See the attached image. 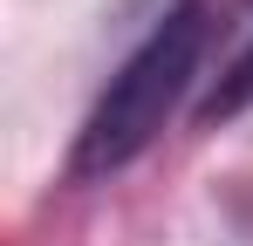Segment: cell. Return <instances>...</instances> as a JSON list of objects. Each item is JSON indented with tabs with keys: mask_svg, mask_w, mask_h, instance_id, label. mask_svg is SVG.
I'll return each mask as SVG.
<instances>
[{
	"mask_svg": "<svg viewBox=\"0 0 253 246\" xmlns=\"http://www.w3.org/2000/svg\"><path fill=\"white\" fill-rule=\"evenodd\" d=\"M212 41V14L206 0H178L165 21H151V35L117 62V76L103 82L96 110L76 130V151H69V185H89V178H110L124 171L130 158H144L158 144V130L178 117L185 89L206 62Z\"/></svg>",
	"mask_w": 253,
	"mask_h": 246,
	"instance_id": "obj_1",
	"label": "cell"
},
{
	"mask_svg": "<svg viewBox=\"0 0 253 246\" xmlns=\"http://www.w3.org/2000/svg\"><path fill=\"white\" fill-rule=\"evenodd\" d=\"M240 110H253V48L212 82V96L199 103V123H226V117H240Z\"/></svg>",
	"mask_w": 253,
	"mask_h": 246,
	"instance_id": "obj_2",
	"label": "cell"
}]
</instances>
